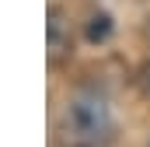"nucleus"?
<instances>
[{
	"instance_id": "f257e3e1",
	"label": "nucleus",
	"mask_w": 150,
	"mask_h": 147,
	"mask_svg": "<svg viewBox=\"0 0 150 147\" xmlns=\"http://www.w3.org/2000/svg\"><path fill=\"white\" fill-rule=\"evenodd\" d=\"M112 133V105L108 95L94 84L77 88L63 109V137L70 147H98Z\"/></svg>"
},
{
	"instance_id": "f03ea898",
	"label": "nucleus",
	"mask_w": 150,
	"mask_h": 147,
	"mask_svg": "<svg viewBox=\"0 0 150 147\" xmlns=\"http://www.w3.org/2000/svg\"><path fill=\"white\" fill-rule=\"evenodd\" d=\"M45 32H49V56H52V60H56L59 53L70 49V25H63L59 7L49 11V25H45Z\"/></svg>"
}]
</instances>
